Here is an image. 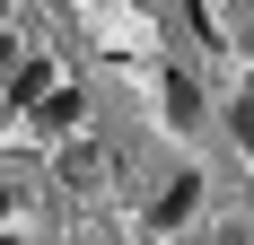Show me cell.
Instances as JSON below:
<instances>
[{
	"instance_id": "obj_1",
	"label": "cell",
	"mask_w": 254,
	"mask_h": 245,
	"mask_svg": "<svg viewBox=\"0 0 254 245\" xmlns=\"http://www.w3.org/2000/svg\"><path fill=\"white\" fill-rule=\"evenodd\" d=\"M53 97V70L44 61H18V70H9V105H44Z\"/></svg>"
},
{
	"instance_id": "obj_2",
	"label": "cell",
	"mask_w": 254,
	"mask_h": 245,
	"mask_svg": "<svg viewBox=\"0 0 254 245\" xmlns=\"http://www.w3.org/2000/svg\"><path fill=\"white\" fill-rule=\"evenodd\" d=\"M193 201H202V175H176V184H167V201H158L149 219H158V228H176L184 210H193Z\"/></svg>"
},
{
	"instance_id": "obj_3",
	"label": "cell",
	"mask_w": 254,
	"mask_h": 245,
	"mask_svg": "<svg viewBox=\"0 0 254 245\" xmlns=\"http://www.w3.org/2000/svg\"><path fill=\"white\" fill-rule=\"evenodd\" d=\"M79 114H88V105H79V88H53V97L35 105V122H44V131H70Z\"/></svg>"
},
{
	"instance_id": "obj_4",
	"label": "cell",
	"mask_w": 254,
	"mask_h": 245,
	"mask_svg": "<svg viewBox=\"0 0 254 245\" xmlns=\"http://www.w3.org/2000/svg\"><path fill=\"white\" fill-rule=\"evenodd\" d=\"M202 114V97H193V79L184 70H167V122H193Z\"/></svg>"
},
{
	"instance_id": "obj_5",
	"label": "cell",
	"mask_w": 254,
	"mask_h": 245,
	"mask_svg": "<svg viewBox=\"0 0 254 245\" xmlns=\"http://www.w3.org/2000/svg\"><path fill=\"white\" fill-rule=\"evenodd\" d=\"M228 131L246 140V158H254V97H237V105H228Z\"/></svg>"
},
{
	"instance_id": "obj_6",
	"label": "cell",
	"mask_w": 254,
	"mask_h": 245,
	"mask_svg": "<svg viewBox=\"0 0 254 245\" xmlns=\"http://www.w3.org/2000/svg\"><path fill=\"white\" fill-rule=\"evenodd\" d=\"M0 70H18V44H9V35H0Z\"/></svg>"
},
{
	"instance_id": "obj_7",
	"label": "cell",
	"mask_w": 254,
	"mask_h": 245,
	"mask_svg": "<svg viewBox=\"0 0 254 245\" xmlns=\"http://www.w3.org/2000/svg\"><path fill=\"white\" fill-rule=\"evenodd\" d=\"M0 219H9V193H0Z\"/></svg>"
},
{
	"instance_id": "obj_8",
	"label": "cell",
	"mask_w": 254,
	"mask_h": 245,
	"mask_svg": "<svg viewBox=\"0 0 254 245\" xmlns=\"http://www.w3.org/2000/svg\"><path fill=\"white\" fill-rule=\"evenodd\" d=\"M0 245H18V237H0Z\"/></svg>"
}]
</instances>
